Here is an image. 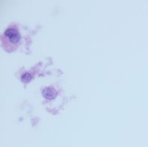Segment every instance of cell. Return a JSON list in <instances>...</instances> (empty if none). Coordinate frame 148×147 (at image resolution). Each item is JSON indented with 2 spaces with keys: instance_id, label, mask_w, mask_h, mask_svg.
Listing matches in <instances>:
<instances>
[{
  "instance_id": "6da1fadb",
  "label": "cell",
  "mask_w": 148,
  "mask_h": 147,
  "mask_svg": "<svg viewBox=\"0 0 148 147\" xmlns=\"http://www.w3.org/2000/svg\"><path fill=\"white\" fill-rule=\"evenodd\" d=\"M20 41V35L16 26L11 25L2 35V45L8 52L16 50Z\"/></svg>"
}]
</instances>
